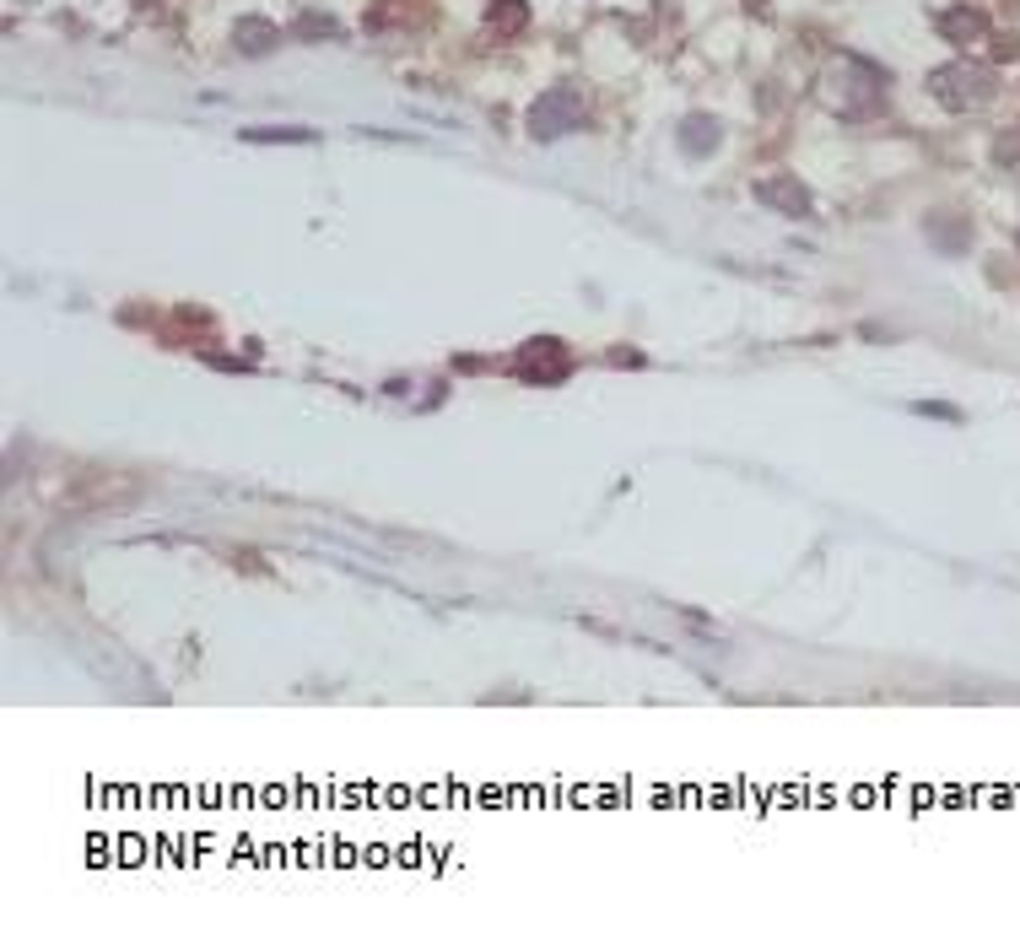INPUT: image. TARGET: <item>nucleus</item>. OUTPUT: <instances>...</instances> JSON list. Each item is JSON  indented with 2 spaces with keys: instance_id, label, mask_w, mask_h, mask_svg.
Returning a JSON list of instances; mask_svg holds the SVG:
<instances>
[{
  "instance_id": "f257e3e1",
  "label": "nucleus",
  "mask_w": 1020,
  "mask_h": 934,
  "mask_svg": "<svg viewBox=\"0 0 1020 934\" xmlns=\"http://www.w3.org/2000/svg\"><path fill=\"white\" fill-rule=\"evenodd\" d=\"M929 87H934V98H940L945 109H978V103L994 98V71H988V65H972V60H956V65L934 71Z\"/></svg>"
},
{
  "instance_id": "20e7f679",
  "label": "nucleus",
  "mask_w": 1020,
  "mask_h": 934,
  "mask_svg": "<svg viewBox=\"0 0 1020 934\" xmlns=\"http://www.w3.org/2000/svg\"><path fill=\"white\" fill-rule=\"evenodd\" d=\"M238 43H244L249 54H265V49L276 43V27H271V22H260V16H249V22L238 27Z\"/></svg>"
},
{
  "instance_id": "39448f33",
  "label": "nucleus",
  "mask_w": 1020,
  "mask_h": 934,
  "mask_svg": "<svg viewBox=\"0 0 1020 934\" xmlns=\"http://www.w3.org/2000/svg\"><path fill=\"white\" fill-rule=\"evenodd\" d=\"M681 141H686V152H708V147H719V125L686 120V125H681Z\"/></svg>"
},
{
  "instance_id": "f03ea898",
  "label": "nucleus",
  "mask_w": 1020,
  "mask_h": 934,
  "mask_svg": "<svg viewBox=\"0 0 1020 934\" xmlns=\"http://www.w3.org/2000/svg\"><path fill=\"white\" fill-rule=\"evenodd\" d=\"M579 125H583L579 92H551V98H540V103L530 109V136H535V141H557V136L579 130Z\"/></svg>"
},
{
  "instance_id": "7ed1b4c3",
  "label": "nucleus",
  "mask_w": 1020,
  "mask_h": 934,
  "mask_svg": "<svg viewBox=\"0 0 1020 934\" xmlns=\"http://www.w3.org/2000/svg\"><path fill=\"white\" fill-rule=\"evenodd\" d=\"M788 178H772V184H756V195L767 200V206H778V211H788V216H805L810 211V200H805V189H783Z\"/></svg>"
},
{
  "instance_id": "423d86ee",
  "label": "nucleus",
  "mask_w": 1020,
  "mask_h": 934,
  "mask_svg": "<svg viewBox=\"0 0 1020 934\" xmlns=\"http://www.w3.org/2000/svg\"><path fill=\"white\" fill-rule=\"evenodd\" d=\"M249 141H313L308 130H249Z\"/></svg>"
}]
</instances>
